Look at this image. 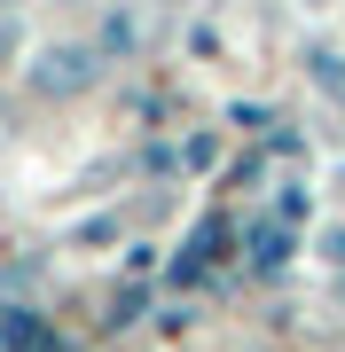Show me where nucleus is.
Returning a JSON list of instances; mask_svg holds the SVG:
<instances>
[{"label": "nucleus", "mask_w": 345, "mask_h": 352, "mask_svg": "<svg viewBox=\"0 0 345 352\" xmlns=\"http://www.w3.org/2000/svg\"><path fill=\"white\" fill-rule=\"evenodd\" d=\"M103 39H79V32H63V39H32L24 47V94H39V102H79V94H94L103 87Z\"/></svg>", "instance_id": "obj_1"}, {"label": "nucleus", "mask_w": 345, "mask_h": 352, "mask_svg": "<svg viewBox=\"0 0 345 352\" xmlns=\"http://www.w3.org/2000/svg\"><path fill=\"white\" fill-rule=\"evenodd\" d=\"M298 78L322 110L345 118V39H298Z\"/></svg>", "instance_id": "obj_2"}, {"label": "nucleus", "mask_w": 345, "mask_h": 352, "mask_svg": "<svg viewBox=\"0 0 345 352\" xmlns=\"http://www.w3.org/2000/svg\"><path fill=\"white\" fill-rule=\"evenodd\" d=\"M16 47H32V39H24V24H16V16H0V55H16Z\"/></svg>", "instance_id": "obj_3"}, {"label": "nucleus", "mask_w": 345, "mask_h": 352, "mask_svg": "<svg viewBox=\"0 0 345 352\" xmlns=\"http://www.w3.org/2000/svg\"><path fill=\"white\" fill-rule=\"evenodd\" d=\"M322 258H337V266H345V227H330V235H322Z\"/></svg>", "instance_id": "obj_4"}, {"label": "nucleus", "mask_w": 345, "mask_h": 352, "mask_svg": "<svg viewBox=\"0 0 345 352\" xmlns=\"http://www.w3.org/2000/svg\"><path fill=\"white\" fill-rule=\"evenodd\" d=\"M298 8H306V16H330V8H345V0H298Z\"/></svg>", "instance_id": "obj_5"}]
</instances>
